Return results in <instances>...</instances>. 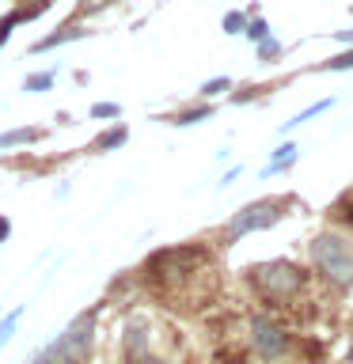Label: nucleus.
Listing matches in <instances>:
<instances>
[{
	"mask_svg": "<svg viewBox=\"0 0 353 364\" xmlns=\"http://www.w3.org/2000/svg\"><path fill=\"white\" fill-rule=\"evenodd\" d=\"M91 334H95V311H84L80 318H73V323L61 330V338H57L53 346H46L31 364H76V360H84V353L91 346Z\"/></svg>",
	"mask_w": 353,
	"mask_h": 364,
	"instance_id": "nucleus-1",
	"label": "nucleus"
},
{
	"mask_svg": "<svg viewBox=\"0 0 353 364\" xmlns=\"http://www.w3.org/2000/svg\"><path fill=\"white\" fill-rule=\"evenodd\" d=\"M312 258L315 266L323 269L327 281L334 284H349L353 281V247L338 235H319L312 243Z\"/></svg>",
	"mask_w": 353,
	"mask_h": 364,
	"instance_id": "nucleus-2",
	"label": "nucleus"
},
{
	"mask_svg": "<svg viewBox=\"0 0 353 364\" xmlns=\"http://www.w3.org/2000/svg\"><path fill=\"white\" fill-rule=\"evenodd\" d=\"M255 284L270 296V300H289V296L304 284V277L296 266H289V262H266V266L255 269Z\"/></svg>",
	"mask_w": 353,
	"mask_h": 364,
	"instance_id": "nucleus-3",
	"label": "nucleus"
},
{
	"mask_svg": "<svg viewBox=\"0 0 353 364\" xmlns=\"http://www.w3.org/2000/svg\"><path fill=\"white\" fill-rule=\"evenodd\" d=\"M281 220V205L278 201H255L247 205V209H239L232 216V224H228V235L239 239V235H251V232H262V228L278 224Z\"/></svg>",
	"mask_w": 353,
	"mask_h": 364,
	"instance_id": "nucleus-4",
	"label": "nucleus"
},
{
	"mask_svg": "<svg viewBox=\"0 0 353 364\" xmlns=\"http://www.w3.org/2000/svg\"><path fill=\"white\" fill-rule=\"evenodd\" d=\"M251 341H255V349H258L266 360H278L281 353L289 349L285 330L273 323V318H266V315H255V323H251Z\"/></svg>",
	"mask_w": 353,
	"mask_h": 364,
	"instance_id": "nucleus-5",
	"label": "nucleus"
},
{
	"mask_svg": "<svg viewBox=\"0 0 353 364\" xmlns=\"http://www.w3.org/2000/svg\"><path fill=\"white\" fill-rule=\"evenodd\" d=\"M122 349H125V364H171V360H164V357H156V353H152V346H148V330L141 323L125 326Z\"/></svg>",
	"mask_w": 353,
	"mask_h": 364,
	"instance_id": "nucleus-6",
	"label": "nucleus"
},
{
	"mask_svg": "<svg viewBox=\"0 0 353 364\" xmlns=\"http://www.w3.org/2000/svg\"><path fill=\"white\" fill-rule=\"evenodd\" d=\"M42 136V129H11V133H0V148H11V144H34Z\"/></svg>",
	"mask_w": 353,
	"mask_h": 364,
	"instance_id": "nucleus-7",
	"label": "nucleus"
},
{
	"mask_svg": "<svg viewBox=\"0 0 353 364\" xmlns=\"http://www.w3.org/2000/svg\"><path fill=\"white\" fill-rule=\"evenodd\" d=\"M293 159H296V148H293V144L278 148V156H273V164H270L266 171H262V175H278V171H285V167L293 164Z\"/></svg>",
	"mask_w": 353,
	"mask_h": 364,
	"instance_id": "nucleus-8",
	"label": "nucleus"
},
{
	"mask_svg": "<svg viewBox=\"0 0 353 364\" xmlns=\"http://www.w3.org/2000/svg\"><path fill=\"white\" fill-rule=\"evenodd\" d=\"M125 141V129H122V125H118V129H110V133H102L99 136V141H95V148H99V152H110V148H118Z\"/></svg>",
	"mask_w": 353,
	"mask_h": 364,
	"instance_id": "nucleus-9",
	"label": "nucleus"
},
{
	"mask_svg": "<svg viewBox=\"0 0 353 364\" xmlns=\"http://www.w3.org/2000/svg\"><path fill=\"white\" fill-rule=\"evenodd\" d=\"M23 87L27 91H46V87H53V76L50 73H34V76L23 80Z\"/></svg>",
	"mask_w": 353,
	"mask_h": 364,
	"instance_id": "nucleus-10",
	"label": "nucleus"
},
{
	"mask_svg": "<svg viewBox=\"0 0 353 364\" xmlns=\"http://www.w3.org/2000/svg\"><path fill=\"white\" fill-rule=\"evenodd\" d=\"M19 315H23V311H11V315L4 318V323H0V346H4V341L11 338V330H16V323H19Z\"/></svg>",
	"mask_w": 353,
	"mask_h": 364,
	"instance_id": "nucleus-11",
	"label": "nucleus"
},
{
	"mask_svg": "<svg viewBox=\"0 0 353 364\" xmlns=\"http://www.w3.org/2000/svg\"><path fill=\"white\" fill-rule=\"evenodd\" d=\"M91 118H118V107H114V102H95V107H91Z\"/></svg>",
	"mask_w": 353,
	"mask_h": 364,
	"instance_id": "nucleus-12",
	"label": "nucleus"
},
{
	"mask_svg": "<svg viewBox=\"0 0 353 364\" xmlns=\"http://www.w3.org/2000/svg\"><path fill=\"white\" fill-rule=\"evenodd\" d=\"M201 118H209V107H201V110H186V114H179L175 125H190V122H201Z\"/></svg>",
	"mask_w": 353,
	"mask_h": 364,
	"instance_id": "nucleus-13",
	"label": "nucleus"
},
{
	"mask_svg": "<svg viewBox=\"0 0 353 364\" xmlns=\"http://www.w3.org/2000/svg\"><path fill=\"white\" fill-rule=\"evenodd\" d=\"M205 95H221V91H228V76H216V80H209V84L201 87Z\"/></svg>",
	"mask_w": 353,
	"mask_h": 364,
	"instance_id": "nucleus-14",
	"label": "nucleus"
},
{
	"mask_svg": "<svg viewBox=\"0 0 353 364\" xmlns=\"http://www.w3.org/2000/svg\"><path fill=\"white\" fill-rule=\"evenodd\" d=\"M243 23H247V19H243V16H236V11H232V16H224V31H232V34H236L239 27H243Z\"/></svg>",
	"mask_w": 353,
	"mask_h": 364,
	"instance_id": "nucleus-15",
	"label": "nucleus"
},
{
	"mask_svg": "<svg viewBox=\"0 0 353 364\" xmlns=\"http://www.w3.org/2000/svg\"><path fill=\"white\" fill-rule=\"evenodd\" d=\"M330 68H353V50L342 53V57H334V61H330Z\"/></svg>",
	"mask_w": 353,
	"mask_h": 364,
	"instance_id": "nucleus-16",
	"label": "nucleus"
},
{
	"mask_svg": "<svg viewBox=\"0 0 353 364\" xmlns=\"http://www.w3.org/2000/svg\"><path fill=\"white\" fill-rule=\"evenodd\" d=\"M247 34H251V38H266V23H262V19H258V23H251V31H247Z\"/></svg>",
	"mask_w": 353,
	"mask_h": 364,
	"instance_id": "nucleus-17",
	"label": "nucleus"
},
{
	"mask_svg": "<svg viewBox=\"0 0 353 364\" xmlns=\"http://www.w3.org/2000/svg\"><path fill=\"white\" fill-rule=\"evenodd\" d=\"M278 53V42H262V57H273Z\"/></svg>",
	"mask_w": 353,
	"mask_h": 364,
	"instance_id": "nucleus-18",
	"label": "nucleus"
},
{
	"mask_svg": "<svg viewBox=\"0 0 353 364\" xmlns=\"http://www.w3.org/2000/svg\"><path fill=\"white\" fill-rule=\"evenodd\" d=\"M4 235H8V220L0 216V239H4Z\"/></svg>",
	"mask_w": 353,
	"mask_h": 364,
	"instance_id": "nucleus-19",
	"label": "nucleus"
},
{
	"mask_svg": "<svg viewBox=\"0 0 353 364\" xmlns=\"http://www.w3.org/2000/svg\"><path fill=\"white\" fill-rule=\"evenodd\" d=\"M342 38H353V31H342Z\"/></svg>",
	"mask_w": 353,
	"mask_h": 364,
	"instance_id": "nucleus-20",
	"label": "nucleus"
},
{
	"mask_svg": "<svg viewBox=\"0 0 353 364\" xmlns=\"http://www.w3.org/2000/svg\"><path fill=\"white\" fill-rule=\"evenodd\" d=\"M349 360H353V357H349Z\"/></svg>",
	"mask_w": 353,
	"mask_h": 364,
	"instance_id": "nucleus-21",
	"label": "nucleus"
}]
</instances>
